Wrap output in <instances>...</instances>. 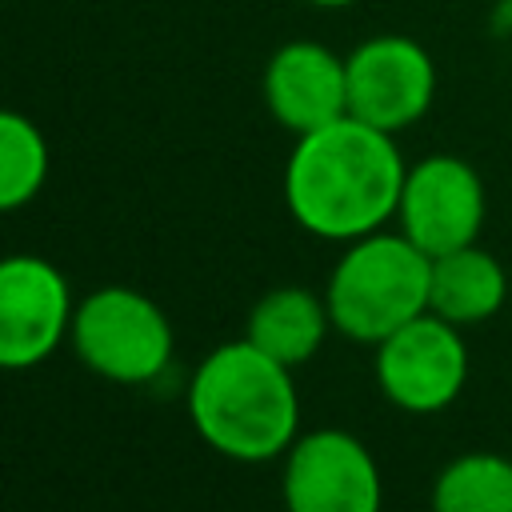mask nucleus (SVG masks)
<instances>
[{"instance_id": "f257e3e1", "label": "nucleus", "mask_w": 512, "mask_h": 512, "mask_svg": "<svg viewBox=\"0 0 512 512\" xmlns=\"http://www.w3.org/2000/svg\"><path fill=\"white\" fill-rule=\"evenodd\" d=\"M404 172L392 132L340 116L296 136L284 164V204L304 232L348 244L396 220Z\"/></svg>"}, {"instance_id": "f03ea898", "label": "nucleus", "mask_w": 512, "mask_h": 512, "mask_svg": "<svg viewBox=\"0 0 512 512\" xmlns=\"http://www.w3.org/2000/svg\"><path fill=\"white\" fill-rule=\"evenodd\" d=\"M188 416L212 452L240 464L276 460L300 436L292 368L244 336L228 340L196 364L188 384Z\"/></svg>"}, {"instance_id": "7ed1b4c3", "label": "nucleus", "mask_w": 512, "mask_h": 512, "mask_svg": "<svg viewBox=\"0 0 512 512\" xmlns=\"http://www.w3.org/2000/svg\"><path fill=\"white\" fill-rule=\"evenodd\" d=\"M432 256L416 248L400 228L348 240L324 284L332 328L356 344H380L408 320L428 312Z\"/></svg>"}, {"instance_id": "20e7f679", "label": "nucleus", "mask_w": 512, "mask_h": 512, "mask_svg": "<svg viewBox=\"0 0 512 512\" xmlns=\"http://www.w3.org/2000/svg\"><path fill=\"white\" fill-rule=\"evenodd\" d=\"M68 344L88 372L112 384H148L168 368L176 336L152 296L104 284L76 304Z\"/></svg>"}, {"instance_id": "39448f33", "label": "nucleus", "mask_w": 512, "mask_h": 512, "mask_svg": "<svg viewBox=\"0 0 512 512\" xmlns=\"http://www.w3.org/2000/svg\"><path fill=\"white\" fill-rule=\"evenodd\" d=\"M376 384L400 412L432 416L456 404L468 384L464 328L424 312L376 344Z\"/></svg>"}, {"instance_id": "423d86ee", "label": "nucleus", "mask_w": 512, "mask_h": 512, "mask_svg": "<svg viewBox=\"0 0 512 512\" xmlns=\"http://www.w3.org/2000/svg\"><path fill=\"white\" fill-rule=\"evenodd\" d=\"M348 116L380 128L404 132L428 116L436 100V60L432 52L400 32H380L360 40L348 56Z\"/></svg>"}, {"instance_id": "0eeeda50", "label": "nucleus", "mask_w": 512, "mask_h": 512, "mask_svg": "<svg viewBox=\"0 0 512 512\" xmlns=\"http://www.w3.org/2000/svg\"><path fill=\"white\" fill-rule=\"evenodd\" d=\"M284 512H380L384 480L368 444L344 428H316L284 452Z\"/></svg>"}, {"instance_id": "6e6552de", "label": "nucleus", "mask_w": 512, "mask_h": 512, "mask_svg": "<svg viewBox=\"0 0 512 512\" xmlns=\"http://www.w3.org/2000/svg\"><path fill=\"white\" fill-rule=\"evenodd\" d=\"M68 276L32 252L0 256V368L24 372L44 364L72 328Z\"/></svg>"}, {"instance_id": "1a4fd4ad", "label": "nucleus", "mask_w": 512, "mask_h": 512, "mask_svg": "<svg viewBox=\"0 0 512 512\" xmlns=\"http://www.w3.org/2000/svg\"><path fill=\"white\" fill-rule=\"evenodd\" d=\"M484 212H488L484 180L464 156L432 152L408 164L396 204V224L428 256H444L452 248L476 244L484 228Z\"/></svg>"}, {"instance_id": "9d476101", "label": "nucleus", "mask_w": 512, "mask_h": 512, "mask_svg": "<svg viewBox=\"0 0 512 512\" xmlns=\"http://www.w3.org/2000/svg\"><path fill=\"white\" fill-rule=\"evenodd\" d=\"M264 104L292 136L316 132L348 116V68L344 56L320 40H288L264 64Z\"/></svg>"}, {"instance_id": "9b49d317", "label": "nucleus", "mask_w": 512, "mask_h": 512, "mask_svg": "<svg viewBox=\"0 0 512 512\" xmlns=\"http://www.w3.org/2000/svg\"><path fill=\"white\" fill-rule=\"evenodd\" d=\"M328 328H332V316H328L324 296L300 284H280L252 304L244 340H252L272 360L300 368L320 352Z\"/></svg>"}, {"instance_id": "f8f14e48", "label": "nucleus", "mask_w": 512, "mask_h": 512, "mask_svg": "<svg viewBox=\"0 0 512 512\" xmlns=\"http://www.w3.org/2000/svg\"><path fill=\"white\" fill-rule=\"evenodd\" d=\"M504 296H508L504 264L480 244H464L444 256H432L428 312H436L440 320L456 328L484 324L504 308Z\"/></svg>"}, {"instance_id": "ddd939ff", "label": "nucleus", "mask_w": 512, "mask_h": 512, "mask_svg": "<svg viewBox=\"0 0 512 512\" xmlns=\"http://www.w3.org/2000/svg\"><path fill=\"white\" fill-rule=\"evenodd\" d=\"M432 512H512V460L464 452L432 480Z\"/></svg>"}, {"instance_id": "4468645a", "label": "nucleus", "mask_w": 512, "mask_h": 512, "mask_svg": "<svg viewBox=\"0 0 512 512\" xmlns=\"http://www.w3.org/2000/svg\"><path fill=\"white\" fill-rule=\"evenodd\" d=\"M48 160V140L32 116L0 108V212H16L40 196Z\"/></svg>"}, {"instance_id": "2eb2a0df", "label": "nucleus", "mask_w": 512, "mask_h": 512, "mask_svg": "<svg viewBox=\"0 0 512 512\" xmlns=\"http://www.w3.org/2000/svg\"><path fill=\"white\" fill-rule=\"evenodd\" d=\"M304 4H312V8H348L356 0H304Z\"/></svg>"}]
</instances>
